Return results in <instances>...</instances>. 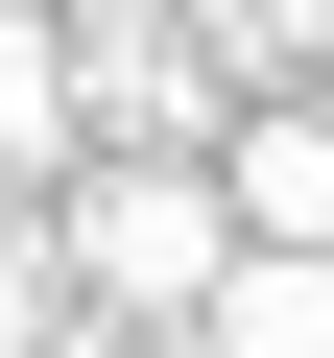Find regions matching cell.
<instances>
[{
    "label": "cell",
    "mask_w": 334,
    "mask_h": 358,
    "mask_svg": "<svg viewBox=\"0 0 334 358\" xmlns=\"http://www.w3.org/2000/svg\"><path fill=\"white\" fill-rule=\"evenodd\" d=\"M239 72L215 24H167V0H72V143H215Z\"/></svg>",
    "instance_id": "cell-2"
},
{
    "label": "cell",
    "mask_w": 334,
    "mask_h": 358,
    "mask_svg": "<svg viewBox=\"0 0 334 358\" xmlns=\"http://www.w3.org/2000/svg\"><path fill=\"white\" fill-rule=\"evenodd\" d=\"M72 167V0H0V192Z\"/></svg>",
    "instance_id": "cell-5"
},
{
    "label": "cell",
    "mask_w": 334,
    "mask_h": 358,
    "mask_svg": "<svg viewBox=\"0 0 334 358\" xmlns=\"http://www.w3.org/2000/svg\"><path fill=\"white\" fill-rule=\"evenodd\" d=\"M215 192H239V239H334V96H310V72L215 120Z\"/></svg>",
    "instance_id": "cell-3"
},
{
    "label": "cell",
    "mask_w": 334,
    "mask_h": 358,
    "mask_svg": "<svg viewBox=\"0 0 334 358\" xmlns=\"http://www.w3.org/2000/svg\"><path fill=\"white\" fill-rule=\"evenodd\" d=\"M191 334H215V358H334V239H239V263L191 287Z\"/></svg>",
    "instance_id": "cell-4"
},
{
    "label": "cell",
    "mask_w": 334,
    "mask_h": 358,
    "mask_svg": "<svg viewBox=\"0 0 334 358\" xmlns=\"http://www.w3.org/2000/svg\"><path fill=\"white\" fill-rule=\"evenodd\" d=\"M0 358H72V239L0 192Z\"/></svg>",
    "instance_id": "cell-6"
},
{
    "label": "cell",
    "mask_w": 334,
    "mask_h": 358,
    "mask_svg": "<svg viewBox=\"0 0 334 358\" xmlns=\"http://www.w3.org/2000/svg\"><path fill=\"white\" fill-rule=\"evenodd\" d=\"M48 239H72V310L191 334V287L239 263V192H215V143H72L48 167Z\"/></svg>",
    "instance_id": "cell-1"
}]
</instances>
